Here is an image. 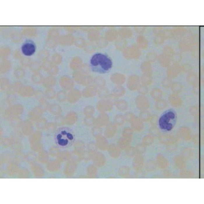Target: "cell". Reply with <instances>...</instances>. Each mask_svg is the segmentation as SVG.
<instances>
[{
    "label": "cell",
    "instance_id": "9",
    "mask_svg": "<svg viewBox=\"0 0 204 204\" xmlns=\"http://www.w3.org/2000/svg\"><path fill=\"white\" fill-rule=\"evenodd\" d=\"M181 71V68L177 66L174 65L170 67L167 69L166 71L168 77L170 79L175 78L179 75Z\"/></svg>",
    "mask_w": 204,
    "mask_h": 204
},
{
    "label": "cell",
    "instance_id": "10",
    "mask_svg": "<svg viewBox=\"0 0 204 204\" xmlns=\"http://www.w3.org/2000/svg\"><path fill=\"white\" fill-rule=\"evenodd\" d=\"M168 100L170 105L177 108L181 106L182 101L180 97L176 94H171L168 97Z\"/></svg>",
    "mask_w": 204,
    "mask_h": 204
},
{
    "label": "cell",
    "instance_id": "41",
    "mask_svg": "<svg viewBox=\"0 0 204 204\" xmlns=\"http://www.w3.org/2000/svg\"><path fill=\"white\" fill-rule=\"evenodd\" d=\"M53 60L55 63H58L60 62L61 57L59 55L56 54L53 56Z\"/></svg>",
    "mask_w": 204,
    "mask_h": 204
},
{
    "label": "cell",
    "instance_id": "28",
    "mask_svg": "<svg viewBox=\"0 0 204 204\" xmlns=\"http://www.w3.org/2000/svg\"><path fill=\"white\" fill-rule=\"evenodd\" d=\"M99 34L95 31L89 32L88 34V38L91 41H94L98 39Z\"/></svg>",
    "mask_w": 204,
    "mask_h": 204
},
{
    "label": "cell",
    "instance_id": "7",
    "mask_svg": "<svg viewBox=\"0 0 204 204\" xmlns=\"http://www.w3.org/2000/svg\"><path fill=\"white\" fill-rule=\"evenodd\" d=\"M139 52L137 49L133 46L126 48L124 51V56L127 59L136 58L139 55Z\"/></svg>",
    "mask_w": 204,
    "mask_h": 204
},
{
    "label": "cell",
    "instance_id": "31",
    "mask_svg": "<svg viewBox=\"0 0 204 204\" xmlns=\"http://www.w3.org/2000/svg\"><path fill=\"white\" fill-rule=\"evenodd\" d=\"M115 123L118 125H122L124 121V117L122 115H117L114 119Z\"/></svg>",
    "mask_w": 204,
    "mask_h": 204
},
{
    "label": "cell",
    "instance_id": "33",
    "mask_svg": "<svg viewBox=\"0 0 204 204\" xmlns=\"http://www.w3.org/2000/svg\"><path fill=\"white\" fill-rule=\"evenodd\" d=\"M94 82L96 86L101 87L104 86L105 83L104 80L101 77H98L96 78Z\"/></svg>",
    "mask_w": 204,
    "mask_h": 204
},
{
    "label": "cell",
    "instance_id": "5",
    "mask_svg": "<svg viewBox=\"0 0 204 204\" xmlns=\"http://www.w3.org/2000/svg\"><path fill=\"white\" fill-rule=\"evenodd\" d=\"M36 49L34 44L30 41H27L23 44L21 48L22 53L27 56H30L33 54L35 52Z\"/></svg>",
    "mask_w": 204,
    "mask_h": 204
},
{
    "label": "cell",
    "instance_id": "23",
    "mask_svg": "<svg viewBox=\"0 0 204 204\" xmlns=\"http://www.w3.org/2000/svg\"><path fill=\"white\" fill-rule=\"evenodd\" d=\"M125 90L122 87L118 86L115 88L112 92V94L115 97H117L123 95L124 93Z\"/></svg>",
    "mask_w": 204,
    "mask_h": 204
},
{
    "label": "cell",
    "instance_id": "4",
    "mask_svg": "<svg viewBox=\"0 0 204 204\" xmlns=\"http://www.w3.org/2000/svg\"><path fill=\"white\" fill-rule=\"evenodd\" d=\"M73 77L78 83L84 85L89 84L92 81L91 77L80 72H77L73 75Z\"/></svg>",
    "mask_w": 204,
    "mask_h": 204
},
{
    "label": "cell",
    "instance_id": "35",
    "mask_svg": "<svg viewBox=\"0 0 204 204\" xmlns=\"http://www.w3.org/2000/svg\"><path fill=\"white\" fill-rule=\"evenodd\" d=\"M121 35L122 36L127 37L131 35V32L129 29H122L120 32Z\"/></svg>",
    "mask_w": 204,
    "mask_h": 204
},
{
    "label": "cell",
    "instance_id": "21",
    "mask_svg": "<svg viewBox=\"0 0 204 204\" xmlns=\"http://www.w3.org/2000/svg\"><path fill=\"white\" fill-rule=\"evenodd\" d=\"M179 132L183 137L188 138L191 135V131L187 127L183 126L181 127L179 129Z\"/></svg>",
    "mask_w": 204,
    "mask_h": 204
},
{
    "label": "cell",
    "instance_id": "34",
    "mask_svg": "<svg viewBox=\"0 0 204 204\" xmlns=\"http://www.w3.org/2000/svg\"><path fill=\"white\" fill-rule=\"evenodd\" d=\"M122 132L124 136H130L131 135L133 131L132 129L130 128L126 127L124 128Z\"/></svg>",
    "mask_w": 204,
    "mask_h": 204
},
{
    "label": "cell",
    "instance_id": "22",
    "mask_svg": "<svg viewBox=\"0 0 204 204\" xmlns=\"http://www.w3.org/2000/svg\"><path fill=\"white\" fill-rule=\"evenodd\" d=\"M167 105L166 102L164 100L160 99L156 101L155 104L156 109L158 110H162L165 108Z\"/></svg>",
    "mask_w": 204,
    "mask_h": 204
},
{
    "label": "cell",
    "instance_id": "8",
    "mask_svg": "<svg viewBox=\"0 0 204 204\" xmlns=\"http://www.w3.org/2000/svg\"><path fill=\"white\" fill-rule=\"evenodd\" d=\"M140 81L139 77L136 75H133L129 78L127 86L128 88L132 90H134L138 88L140 86Z\"/></svg>",
    "mask_w": 204,
    "mask_h": 204
},
{
    "label": "cell",
    "instance_id": "37",
    "mask_svg": "<svg viewBox=\"0 0 204 204\" xmlns=\"http://www.w3.org/2000/svg\"><path fill=\"white\" fill-rule=\"evenodd\" d=\"M134 117L132 113L129 112L126 113L125 115V117L126 120L130 122Z\"/></svg>",
    "mask_w": 204,
    "mask_h": 204
},
{
    "label": "cell",
    "instance_id": "26",
    "mask_svg": "<svg viewBox=\"0 0 204 204\" xmlns=\"http://www.w3.org/2000/svg\"><path fill=\"white\" fill-rule=\"evenodd\" d=\"M141 81L144 85H147L150 84L152 82V76L143 74L141 79Z\"/></svg>",
    "mask_w": 204,
    "mask_h": 204
},
{
    "label": "cell",
    "instance_id": "14",
    "mask_svg": "<svg viewBox=\"0 0 204 204\" xmlns=\"http://www.w3.org/2000/svg\"><path fill=\"white\" fill-rule=\"evenodd\" d=\"M187 80L189 84L195 87L198 84V77L195 73L191 72L187 76Z\"/></svg>",
    "mask_w": 204,
    "mask_h": 204
},
{
    "label": "cell",
    "instance_id": "25",
    "mask_svg": "<svg viewBox=\"0 0 204 204\" xmlns=\"http://www.w3.org/2000/svg\"><path fill=\"white\" fill-rule=\"evenodd\" d=\"M117 108L119 110L124 111L126 110L127 107V104L126 101L124 100H120L116 103Z\"/></svg>",
    "mask_w": 204,
    "mask_h": 204
},
{
    "label": "cell",
    "instance_id": "16",
    "mask_svg": "<svg viewBox=\"0 0 204 204\" xmlns=\"http://www.w3.org/2000/svg\"><path fill=\"white\" fill-rule=\"evenodd\" d=\"M141 70L143 74L152 76V69L150 64L148 62L144 63L141 65Z\"/></svg>",
    "mask_w": 204,
    "mask_h": 204
},
{
    "label": "cell",
    "instance_id": "40",
    "mask_svg": "<svg viewBox=\"0 0 204 204\" xmlns=\"http://www.w3.org/2000/svg\"><path fill=\"white\" fill-rule=\"evenodd\" d=\"M150 132L152 134L156 135L158 134L160 132L157 128L153 127L150 129Z\"/></svg>",
    "mask_w": 204,
    "mask_h": 204
},
{
    "label": "cell",
    "instance_id": "29",
    "mask_svg": "<svg viewBox=\"0 0 204 204\" xmlns=\"http://www.w3.org/2000/svg\"><path fill=\"white\" fill-rule=\"evenodd\" d=\"M150 114L147 112H143L140 114V119L144 121H148L150 120L151 117Z\"/></svg>",
    "mask_w": 204,
    "mask_h": 204
},
{
    "label": "cell",
    "instance_id": "38",
    "mask_svg": "<svg viewBox=\"0 0 204 204\" xmlns=\"http://www.w3.org/2000/svg\"><path fill=\"white\" fill-rule=\"evenodd\" d=\"M139 92L142 94H145L147 92V89L145 85L140 86L138 88Z\"/></svg>",
    "mask_w": 204,
    "mask_h": 204
},
{
    "label": "cell",
    "instance_id": "15",
    "mask_svg": "<svg viewBox=\"0 0 204 204\" xmlns=\"http://www.w3.org/2000/svg\"><path fill=\"white\" fill-rule=\"evenodd\" d=\"M82 60L78 57H75L73 58L70 63L71 68L73 70H77L82 66Z\"/></svg>",
    "mask_w": 204,
    "mask_h": 204
},
{
    "label": "cell",
    "instance_id": "24",
    "mask_svg": "<svg viewBox=\"0 0 204 204\" xmlns=\"http://www.w3.org/2000/svg\"><path fill=\"white\" fill-rule=\"evenodd\" d=\"M87 42L83 38L80 37L76 38L74 42L75 45L80 48L85 47Z\"/></svg>",
    "mask_w": 204,
    "mask_h": 204
},
{
    "label": "cell",
    "instance_id": "12",
    "mask_svg": "<svg viewBox=\"0 0 204 204\" xmlns=\"http://www.w3.org/2000/svg\"><path fill=\"white\" fill-rule=\"evenodd\" d=\"M74 40L73 36L67 34L61 36L59 39V42L62 44L70 45L74 43Z\"/></svg>",
    "mask_w": 204,
    "mask_h": 204
},
{
    "label": "cell",
    "instance_id": "13",
    "mask_svg": "<svg viewBox=\"0 0 204 204\" xmlns=\"http://www.w3.org/2000/svg\"><path fill=\"white\" fill-rule=\"evenodd\" d=\"M111 79L113 82L118 85L123 84L125 80L124 75L119 73H115L112 75Z\"/></svg>",
    "mask_w": 204,
    "mask_h": 204
},
{
    "label": "cell",
    "instance_id": "18",
    "mask_svg": "<svg viewBox=\"0 0 204 204\" xmlns=\"http://www.w3.org/2000/svg\"><path fill=\"white\" fill-rule=\"evenodd\" d=\"M112 106V103L108 101H101L99 102L98 105V108L101 110H108L111 108Z\"/></svg>",
    "mask_w": 204,
    "mask_h": 204
},
{
    "label": "cell",
    "instance_id": "27",
    "mask_svg": "<svg viewBox=\"0 0 204 204\" xmlns=\"http://www.w3.org/2000/svg\"><path fill=\"white\" fill-rule=\"evenodd\" d=\"M189 112L194 117H198L199 115V108L196 105L191 106L189 109Z\"/></svg>",
    "mask_w": 204,
    "mask_h": 204
},
{
    "label": "cell",
    "instance_id": "20",
    "mask_svg": "<svg viewBox=\"0 0 204 204\" xmlns=\"http://www.w3.org/2000/svg\"><path fill=\"white\" fill-rule=\"evenodd\" d=\"M170 87L172 92L176 94L180 93L183 89L182 84L178 82H175L172 83Z\"/></svg>",
    "mask_w": 204,
    "mask_h": 204
},
{
    "label": "cell",
    "instance_id": "2",
    "mask_svg": "<svg viewBox=\"0 0 204 204\" xmlns=\"http://www.w3.org/2000/svg\"><path fill=\"white\" fill-rule=\"evenodd\" d=\"M177 121V115L173 110H169L164 113L159 118L158 123L161 130L171 131L175 125Z\"/></svg>",
    "mask_w": 204,
    "mask_h": 204
},
{
    "label": "cell",
    "instance_id": "32",
    "mask_svg": "<svg viewBox=\"0 0 204 204\" xmlns=\"http://www.w3.org/2000/svg\"><path fill=\"white\" fill-rule=\"evenodd\" d=\"M172 84L170 79L168 78H165L162 82L163 86L166 88H168L170 87Z\"/></svg>",
    "mask_w": 204,
    "mask_h": 204
},
{
    "label": "cell",
    "instance_id": "30",
    "mask_svg": "<svg viewBox=\"0 0 204 204\" xmlns=\"http://www.w3.org/2000/svg\"><path fill=\"white\" fill-rule=\"evenodd\" d=\"M116 35V32L113 30L108 31L105 34L106 38L108 40H111L113 39Z\"/></svg>",
    "mask_w": 204,
    "mask_h": 204
},
{
    "label": "cell",
    "instance_id": "3",
    "mask_svg": "<svg viewBox=\"0 0 204 204\" xmlns=\"http://www.w3.org/2000/svg\"><path fill=\"white\" fill-rule=\"evenodd\" d=\"M55 137L58 144L61 146H66L73 141L74 135L72 130L67 127H61L56 131Z\"/></svg>",
    "mask_w": 204,
    "mask_h": 204
},
{
    "label": "cell",
    "instance_id": "39",
    "mask_svg": "<svg viewBox=\"0 0 204 204\" xmlns=\"http://www.w3.org/2000/svg\"><path fill=\"white\" fill-rule=\"evenodd\" d=\"M157 117L155 115L151 116L150 120L151 124L153 125H155L157 122Z\"/></svg>",
    "mask_w": 204,
    "mask_h": 204
},
{
    "label": "cell",
    "instance_id": "19",
    "mask_svg": "<svg viewBox=\"0 0 204 204\" xmlns=\"http://www.w3.org/2000/svg\"><path fill=\"white\" fill-rule=\"evenodd\" d=\"M61 82L62 86L67 89L72 88L74 85L72 80L67 77L63 78L61 79Z\"/></svg>",
    "mask_w": 204,
    "mask_h": 204
},
{
    "label": "cell",
    "instance_id": "1",
    "mask_svg": "<svg viewBox=\"0 0 204 204\" xmlns=\"http://www.w3.org/2000/svg\"><path fill=\"white\" fill-rule=\"evenodd\" d=\"M90 64L93 72L102 74L108 72L111 69L112 63L110 58L107 55L97 53L92 56Z\"/></svg>",
    "mask_w": 204,
    "mask_h": 204
},
{
    "label": "cell",
    "instance_id": "17",
    "mask_svg": "<svg viewBox=\"0 0 204 204\" xmlns=\"http://www.w3.org/2000/svg\"><path fill=\"white\" fill-rule=\"evenodd\" d=\"M150 95L154 99L157 101L161 99L163 95V92L159 88H154L151 91Z\"/></svg>",
    "mask_w": 204,
    "mask_h": 204
},
{
    "label": "cell",
    "instance_id": "11",
    "mask_svg": "<svg viewBox=\"0 0 204 204\" xmlns=\"http://www.w3.org/2000/svg\"><path fill=\"white\" fill-rule=\"evenodd\" d=\"M132 129L135 131H140L143 129V123L140 118L134 117L130 122Z\"/></svg>",
    "mask_w": 204,
    "mask_h": 204
},
{
    "label": "cell",
    "instance_id": "6",
    "mask_svg": "<svg viewBox=\"0 0 204 204\" xmlns=\"http://www.w3.org/2000/svg\"><path fill=\"white\" fill-rule=\"evenodd\" d=\"M136 104L137 107L139 109L145 110L149 107V103L147 99L145 96L139 95L136 99Z\"/></svg>",
    "mask_w": 204,
    "mask_h": 204
},
{
    "label": "cell",
    "instance_id": "36",
    "mask_svg": "<svg viewBox=\"0 0 204 204\" xmlns=\"http://www.w3.org/2000/svg\"><path fill=\"white\" fill-rule=\"evenodd\" d=\"M96 90L93 87H89L86 88L84 92L85 93H87V94L91 95L94 94L96 92Z\"/></svg>",
    "mask_w": 204,
    "mask_h": 204
}]
</instances>
